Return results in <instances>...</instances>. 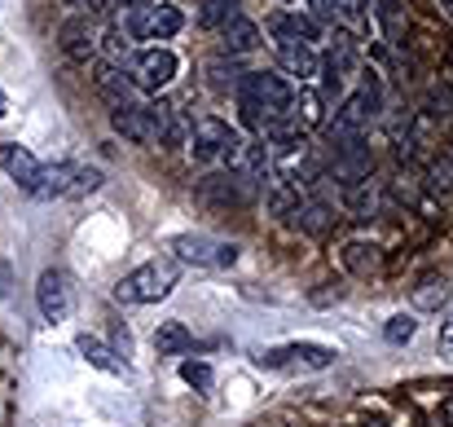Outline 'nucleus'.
I'll return each mask as SVG.
<instances>
[{"label":"nucleus","instance_id":"0eeeda50","mask_svg":"<svg viewBox=\"0 0 453 427\" xmlns=\"http://www.w3.org/2000/svg\"><path fill=\"white\" fill-rule=\"evenodd\" d=\"M194 194H198V203H207V207L238 212V207H251V203L260 198V181H256L251 172H242V167H216V172H207V176L194 185Z\"/></svg>","mask_w":453,"mask_h":427},{"label":"nucleus","instance_id":"393cba45","mask_svg":"<svg viewBox=\"0 0 453 427\" xmlns=\"http://www.w3.org/2000/svg\"><path fill=\"white\" fill-rule=\"evenodd\" d=\"M296 225H300L303 234H326L330 229V203H321L317 194H308V198H300V207H296V216H291Z\"/></svg>","mask_w":453,"mask_h":427},{"label":"nucleus","instance_id":"c756f323","mask_svg":"<svg viewBox=\"0 0 453 427\" xmlns=\"http://www.w3.org/2000/svg\"><path fill=\"white\" fill-rule=\"evenodd\" d=\"M414 335H418V317H414V313H392V317L383 322V339H388L392 348H405Z\"/></svg>","mask_w":453,"mask_h":427},{"label":"nucleus","instance_id":"58836bf2","mask_svg":"<svg viewBox=\"0 0 453 427\" xmlns=\"http://www.w3.org/2000/svg\"><path fill=\"white\" fill-rule=\"evenodd\" d=\"M124 4H128V9H137V4H154V0H124Z\"/></svg>","mask_w":453,"mask_h":427},{"label":"nucleus","instance_id":"a878e982","mask_svg":"<svg viewBox=\"0 0 453 427\" xmlns=\"http://www.w3.org/2000/svg\"><path fill=\"white\" fill-rule=\"evenodd\" d=\"M102 53H106L111 66H128V62H133L137 44H133V35L124 31V22H115L111 31H102Z\"/></svg>","mask_w":453,"mask_h":427},{"label":"nucleus","instance_id":"ddd939ff","mask_svg":"<svg viewBox=\"0 0 453 427\" xmlns=\"http://www.w3.org/2000/svg\"><path fill=\"white\" fill-rule=\"evenodd\" d=\"M111 124L124 142L133 145H158V120H154V102H124L111 111Z\"/></svg>","mask_w":453,"mask_h":427},{"label":"nucleus","instance_id":"ea45409f","mask_svg":"<svg viewBox=\"0 0 453 427\" xmlns=\"http://www.w3.org/2000/svg\"><path fill=\"white\" fill-rule=\"evenodd\" d=\"M365 427H383V423H365Z\"/></svg>","mask_w":453,"mask_h":427},{"label":"nucleus","instance_id":"a211bd4d","mask_svg":"<svg viewBox=\"0 0 453 427\" xmlns=\"http://www.w3.org/2000/svg\"><path fill=\"white\" fill-rule=\"evenodd\" d=\"M339 203H343V212H348V216H357V221H370V216H379L383 190H379V181H374V176H365V181L339 185Z\"/></svg>","mask_w":453,"mask_h":427},{"label":"nucleus","instance_id":"5701e85b","mask_svg":"<svg viewBox=\"0 0 453 427\" xmlns=\"http://www.w3.org/2000/svg\"><path fill=\"white\" fill-rule=\"evenodd\" d=\"M291 115H296V124H300L303 133H312V128H326L330 111H326V97H321V89L300 84V89H296V106H291Z\"/></svg>","mask_w":453,"mask_h":427},{"label":"nucleus","instance_id":"7ed1b4c3","mask_svg":"<svg viewBox=\"0 0 453 427\" xmlns=\"http://www.w3.org/2000/svg\"><path fill=\"white\" fill-rule=\"evenodd\" d=\"M180 283V260H146V265H137L133 274H124L119 283H115V304H124V308H142V304H158V299H167L172 291Z\"/></svg>","mask_w":453,"mask_h":427},{"label":"nucleus","instance_id":"1a4fd4ad","mask_svg":"<svg viewBox=\"0 0 453 427\" xmlns=\"http://www.w3.org/2000/svg\"><path fill=\"white\" fill-rule=\"evenodd\" d=\"M172 260L180 265H194V269H234L238 265V243H225V238H211V234H176L167 243Z\"/></svg>","mask_w":453,"mask_h":427},{"label":"nucleus","instance_id":"aec40b11","mask_svg":"<svg viewBox=\"0 0 453 427\" xmlns=\"http://www.w3.org/2000/svg\"><path fill=\"white\" fill-rule=\"evenodd\" d=\"M278 62H282V75H291L300 84H312L321 75V58L312 44H278Z\"/></svg>","mask_w":453,"mask_h":427},{"label":"nucleus","instance_id":"4c0bfd02","mask_svg":"<svg viewBox=\"0 0 453 427\" xmlns=\"http://www.w3.org/2000/svg\"><path fill=\"white\" fill-rule=\"evenodd\" d=\"M0 115H9V97H4V89H0Z\"/></svg>","mask_w":453,"mask_h":427},{"label":"nucleus","instance_id":"2eb2a0df","mask_svg":"<svg viewBox=\"0 0 453 427\" xmlns=\"http://www.w3.org/2000/svg\"><path fill=\"white\" fill-rule=\"evenodd\" d=\"M58 35H62L66 58H75V62H88V58H97V53H102V31H97V22H93L88 13L66 18Z\"/></svg>","mask_w":453,"mask_h":427},{"label":"nucleus","instance_id":"6ab92c4d","mask_svg":"<svg viewBox=\"0 0 453 427\" xmlns=\"http://www.w3.org/2000/svg\"><path fill=\"white\" fill-rule=\"evenodd\" d=\"M75 353H80L93 370H102V375H128V357H119V348L102 344V339H97V335H88V330H80V335H75Z\"/></svg>","mask_w":453,"mask_h":427},{"label":"nucleus","instance_id":"473e14b6","mask_svg":"<svg viewBox=\"0 0 453 427\" xmlns=\"http://www.w3.org/2000/svg\"><path fill=\"white\" fill-rule=\"evenodd\" d=\"M374 13V0H339V22H365Z\"/></svg>","mask_w":453,"mask_h":427},{"label":"nucleus","instance_id":"f704fd0d","mask_svg":"<svg viewBox=\"0 0 453 427\" xmlns=\"http://www.w3.org/2000/svg\"><path fill=\"white\" fill-rule=\"evenodd\" d=\"M80 13H88V18H102V13H115L124 0H71Z\"/></svg>","mask_w":453,"mask_h":427},{"label":"nucleus","instance_id":"f03ea898","mask_svg":"<svg viewBox=\"0 0 453 427\" xmlns=\"http://www.w3.org/2000/svg\"><path fill=\"white\" fill-rule=\"evenodd\" d=\"M189 159L194 163H203V167H242V159H247V137L234 128V124H225L220 115H203V120H194V133H189Z\"/></svg>","mask_w":453,"mask_h":427},{"label":"nucleus","instance_id":"2f4dec72","mask_svg":"<svg viewBox=\"0 0 453 427\" xmlns=\"http://www.w3.org/2000/svg\"><path fill=\"white\" fill-rule=\"evenodd\" d=\"M180 379H185L189 388H198V392H211V388H216V370H211L207 361H189V357H185V361H180Z\"/></svg>","mask_w":453,"mask_h":427},{"label":"nucleus","instance_id":"20e7f679","mask_svg":"<svg viewBox=\"0 0 453 427\" xmlns=\"http://www.w3.org/2000/svg\"><path fill=\"white\" fill-rule=\"evenodd\" d=\"M102 185H106L102 167L75 163V159H58V163L40 167V181H35L31 198H40V203H49V198H84V194H97Z\"/></svg>","mask_w":453,"mask_h":427},{"label":"nucleus","instance_id":"f257e3e1","mask_svg":"<svg viewBox=\"0 0 453 427\" xmlns=\"http://www.w3.org/2000/svg\"><path fill=\"white\" fill-rule=\"evenodd\" d=\"M296 106V84L282 75V71H247L242 84H238V111H242V124L265 137V128L282 115H291Z\"/></svg>","mask_w":453,"mask_h":427},{"label":"nucleus","instance_id":"72a5a7b5","mask_svg":"<svg viewBox=\"0 0 453 427\" xmlns=\"http://www.w3.org/2000/svg\"><path fill=\"white\" fill-rule=\"evenodd\" d=\"M308 18L312 22H339V0H308Z\"/></svg>","mask_w":453,"mask_h":427},{"label":"nucleus","instance_id":"6e6552de","mask_svg":"<svg viewBox=\"0 0 453 427\" xmlns=\"http://www.w3.org/2000/svg\"><path fill=\"white\" fill-rule=\"evenodd\" d=\"M321 167H326L330 181L352 185V181L374 176V150L365 145L361 133H334V137H326V159H321Z\"/></svg>","mask_w":453,"mask_h":427},{"label":"nucleus","instance_id":"c9c22d12","mask_svg":"<svg viewBox=\"0 0 453 427\" xmlns=\"http://www.w3.org/2000/svg\"><path fill=\"white\" fill-rule=\"evenodd\" d=\"M441 353H449L453 357V313L441 322Z\"/></svg>","mask_w":453,"mask_h":427},{"label":"nucleus","instance_id":"c85d7f7f","mask_svg":"<svg viewBox=\"0 0 453 427\" xmlns=\"http://www.w3.org/2000/svg\"><path fill=\"white\" fill-rule=\"evenodd\" d=\"M242 9H238V0H198V9H194V18H198V27H207V31H220L229 18H238Z\"/></svg>","mask_w":453,"mask_h":427},{"label":"nucleus","instance_id":"9b49d317","mask_svg":"<svg viewBox=\"0 0 453 427\" xmlns=\"http://www.w3.org/2000/svg\"><path fill=\"white\" fill-rule=\"evenodd\" d=\"M361 75V49L348 31H339L330 44H326V58H321V97H343L348 80Z\"/></svg>","mask_w":453,"mask_h":427},{"label":"nucleus","instance_id":"f8f14e48","mask_svg":"<svg viewBox=\"0 0 453 427\" xmlns=\"http://www.w3.org/2000/svg\"><path fill=\"white\" fill-rule=\"evenodd\" d=\"M176 71H180V58H176L167 44H142V49L133 53V62H128V80H133L142 93L167 89V84L176 80Z\"/></svg>","mask_w":453,"mask_h":427},{"label":"nucleus","instance_id":"cd10ccee","mask_svg":"<svg viewBox=\"0 0 453 427\" xmlns=\"http://www.w3.org/2000/svg\"><path fill=\"white\" fill-rule=\"evenodd\" d=\"M339 260H343L348 274L365 278V274H374V265H379V247H374V243H348V247L339 252Z\"/></svg>","mask_w":453,"mask_h":427},{"label":"nucleus","instance_id":"bb28decb","mask_svg":"<svg viewBox=\"0 0 453 427\" xmlns=\"http://www.w3.org/2000/svg\"><path fill=\"white\" fill-rule=\"evenodd\" d=\"M374 22H379L383 40L396 44V40L405 35V4H401V0H374Z\"/></svg>","mask_w":453,"mask_h":427},{"label":"nucleus","instance_id":"b1692460","mask_svg":"<svg viewBox=\"0 0 453 427\" xmlns=\"http://www.w3.org/2000/svg\"><path fill=\"white\" fill-rule=\"evenodd\" d=\"M154 348H158V357H185V353H194V335H189L185 322H158Z\"/></svg>","mask_w":453,"mask_h":427},{"label":"nucleus","instance_id":"412c9836","mask_svg":"<svg viewBox=\"0 0 453 427\" xmlns=\"http://www.w3.org/2000/svg\"><path fill=\"white\" fill-rule=\"evenodd\" d=\"M93 84L97 93L111 102V106H124V102H137V84L124 75V66H111V62H97L93 66Z\"/></svg>","mask_w":453,"mask_h":427},{"label":"nucleus","instance_id":"4468645a","mask_svg":"<svg viewBox=\"0 0 453 427\" xmlns=\"http://www.w3.org/2000/svg\"><path fill=\"white\" fill-rule=\"evenodd\" d=\"M71 299H75V286H71V278L62 269H44L35 278V308H40L44 322H66Z\"/></svg>","mask_w":453,"mask_h":427},{"label":"nucleus","instance_id":"f3484780","mask_svg":"<svg viewBox=\"0 0 453 427\" xmlns=\"http://www.w3.org/2000/svg\"><path fill=\"white\" fill-rule=\"evenodd\" d=\"M269 35H273V44H317L321 40V22H312L308 13H273L269 18Z\"/></svg>","mask_w":453,"mask_h":427},{"label":"nucleus","instance_id":"7c9ffc66","mask_svg":"<svg viewBox=\"0 0 453 427\" xmlns=\"http://www.w3.org/2000/svg\"><path fill=\"white\" fill-rule=\"evenodd\" d=\"M242 75H247V71H238L234 62H211V66H207V84H211L216 93H234V97H238Z\"/></svg>","mask_w":453,"mask_h":427},{"label":"nucleus","instance_id":"423d86ee","mask_svg":"<svg viewBox=\"0 0 453 427\" xmlns=\"http://www.w3.org/2000/svg\"><path fill=\"white\" fill-rule=\"evenodd\" d=\"M251 361H256V370H300V375H317V370H330V366L339 361V348L317 344V339H291V344L260 348Z\"/></svg>","mask_w":453,"mask_h":427},{"label":"nucleus","instance_id":"e433bc0d","mask_svg":"<svg viewBox=\"0 0 453 427\" xmlns=\"http://www.w3.org/2000/svg\"><path fill=\"white\" fill-rule=\"evenodd\" d=\"M436 4H441V13H445V18H453V0H436Z\"/></svg>","mask_w":453,"mask_h":427},{"label":"nucleus","instance_id":"4be33fe9","mask_svg":"<svg viewBox=\"0 0 453 427\" xmlns=\"http://www.w3.org/2000/svg\"><path fill=\"white\" fill-rule=\"evenodd\" d=\"M220 49L229 53V58H238V53H251V49H260V27L247 18V13H238V18H229L220 31Z\"/></svg>","mask_w":453,"mask_h":427},{"label":"nucleus","instance_id":"9d476101","mask_svg":"<svg viewBox=\"0 0 453 427\" xmlns=\"http://www.w3.org/2000/svg\"><path fill=\"white\" fill-rule=\"evenodd\" d=\"M180 27H185V13H180L176 4H163V0H154V4H137V9H128V13H124V31L133 35V44H137V40H146V44H163V40H172Z\"/></svg>","mask_w":453,"mask_h":427},{"label":"nucleus","instance_id":"39448f33","mask_svg":"<svg viewBox=\"0 0 453 427\" xmlns=\"http://www.w3.org/2000/svg\"><path fill=\"white\" fill-rule=\"evenodd\" d=\"M379 115H383V84H379L374 71H361V84L352 93H343L339 111L326 120V137H334V133H365Z\"/></svg>","mask_w":453,"mask_h":427},{"label":"nucleus","instance_id":"dca6fc26","mask_svg":"<svg viewBox=\"0 0 453 427\" xmlns=\"http://www.w3.org/2000/svg\"><path fill=\"white\" fill-rule=\"evenodd\" d=\"M40 167H44V163H40V159H35L27 145H18V142L0 145V172H4V176H9V181H13L22 194H31V190H35Z\"/></svg>","mask_w":453,"mask_h":427}]
</instances>
